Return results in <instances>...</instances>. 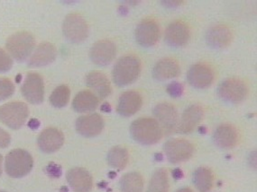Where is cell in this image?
Wrapping results in <instances>:
<instances>
[{
	"label": "cell",
	"mask_w": 257,
	"mask_h": 192,
	"mask_svg": "<svg viewBox=\"0 0 257 192\" xmlns=\"http://www.w3.org/2000/svg\"><path fill=\"white\" fill-rule=\"evenodd\" d=\"M215 74L210 66L204 63H198L191 66L187 73L188 82L193 88L204 89L212 84Z\"/></svg>",
	"instance_id": "8fae6325"
},
{
	"label": "cell",
	"mask_w": 257,
	"mask_h": 192,
	"mask_svg": "<svg viewBox=\"0 0 257 192\" xmlns=\"http://www.w3.org/2000/svg\"><path fill=\"white\" fill-rule=\"evenodd\" d=\"M47 174L53 178H59L62 174V168L61 166H58L55 162H50L48 166L46 167Z\"/></svg>",
	"instance_id": "836d02e7"
},
{
	"label": "cell",
	"mask_w": 257,
	"mask_h": 192,
	"mask_svg": "<svg viewBox=\"0 0 257 192\" xmlns=\"http://www.w3.org/2000/svg\"><path fill=\"white\" fill-rule=\"evenodd\" d=\"M159 36V26L153 19L143 20L136 30V40L140 46L145 48L155 45L158 42Z\"/></svg>",
	"instance_id": "7c38bea8"
},
{
	"label": "cell",
	"mask_w": 257,
	"mask_h": 192,
	"mask_svg": "<svg viewBox=\"0 0 257 192\" xmlns=\"http://www.w3.org/2000/svg\"><path fill=\"white\" fill-rule=\"evenodd\" d=\"M85 82L88 88L96 94L98 99H105L112 92L110 82L106 76L98 71H92L87 74Z\"/></svg>",
	"instance_id": "7402d4cb"
},
{
	"label": "cell",
	"mask_w": 257,
	"mask_h": 192,
	"mask_svg": "<svg viewBox=\"0 0 257 192\" xmlns=\"http://www.w3.org/2000/svg\"></svg>",
	"instance_id": "b9f144b4"
},
{
	"label": "cell",
	"mask_w": 257,
	"mask_h": 192,
	"mask_svg": "<svg viewBox=\"0 0 257 192\" xmlns=\"http://www.w3.org/2000/svg\"><path fill=\"white\" fill-rule=\"evenodd\" d=\"M2 162H3V158L0 154V175L2 174Z\"/></svg>",
	"instance_id": "60d3db41"
},
{
	"label": "cell",
	"mask_w": 257,
	"mask_h": 192,
	"mask_svg": "<svg viewBox=\"0 0 257 192\" xmlns=\"http://www.w3.org/2000/svg\"><path fill=\"white\" fill-rule=\"evenodd\" d=\"M22 94L32 104H39L45 98V83L40 74L28 73L23 84Z\"/></svg>",
	"instance_id": "30bf717a"
},
{
	"label": "cell",
	"mask_w": 257,
	"mask_h": 192,
	"mask_svg": "<svg viewBox=\"0 0 257 192\" xmlns=\"http://www.w3.org/2000/svg\"><path fill=\"white\" fill-rule=\"evenodd\" d=\"M62 31L66 39L73 44L84 42L89 35L88 24L78 13L67 14L62 24Z\"/></svg>",
	"instance_id": "8992f818"
},
{
	"label": "cell",
	"mask_w": 257,
	"mask_h": 192,
	"mask_svg": "<svg viewBox=\"0 0 257 192\" xmlns=\"http://www.w3.org/2000/svg\"><path fill=\"white\" fill-rule=\"evenodd\" d=\"M71 91L65 84H62L55 88L50 96V102L55 108H62L66 106L70 100Z\"/></svg>",
	"instance_id": "f546056e"
},
{
	"label": "cell",
	"mask_w": 257,
	"mask_h": 192,
	"mask_svg": "<svg viewBox=\"0 0 257 192\" xmlns=\"http://www.w3.org/2000/svg\"><path fill=\"white\" fill-rule=\"evenodd\" d=\"M233 34L230 28L224 24H217L208 29L206 34V42L213 48H225L231 44Z\"/></svg>",
	"instance_id": "ac0fdd59"
},
{
	"label": "cell",
	"mask_w": 257,
	"mask_h": 192,
	"mask_svg": "<svg viewBox=\"0 0 257 192\" xmlns=\"http://www.w3.org/2000/svg\"><path fill=\"white\" fill-rule=\"evenodd\" d=\"M190 28L186 22L177 20L171 22L165 31V42L173 47H182L189 42Z\"/></svg>",
	"instance_id": "9a60e30c"
},
{
	"label": "cell",
	"mask_w": 257,
	"mask_h": 192,
	"mask_svg": "<svg viewBox=\"0 0 257 192\" xmlns=\"http://www.w3.org/2000/svg\"><path fill=\"white\" fill-rule=\"evenodd\" d=\"M107 162L115 170H121L127 166L129 154L127 149L120 146H114L107 153Z\"/></svg>",
	"instance_id": "83f0119b"
},
{
	"label": "cell",
	"mask_w": 257,
	"mask_h": 192,
	"mask_svg": "<svg viewBox=\"0 0 257 192\" xmlns=\"http://www.w3.org/2000/svg\"><path fill=\"white\" fill-rule=\"evenodd\" d=\"M37 142L43 152L53 153L62 148L64 142V136L62 131L55 128H48L41 132Z\"/></svg>",
	"instance_id": "ffe728a7"
},
{
	"label": "cell",
	"mask_w": 257,
	"mask_h": 192,
	"mask_svg": "<svg viewBox=\"0 0 257 192\" xmlns=\"http://www.w3.org/2000/svg\"><path fill=\"white\" fill-rule=\"evenodd\" d=\"M166 91L170 96L173 98H178L181 97L183 92V86L181 83L179 82H172L168 84V86L166 88Z\"/></svg>",
	"instance_id": "d6a6232c"
},
{
	"label": "cell",
	"mask_w": 257,
	"mask_h": 192,
	"mask_svg": "<svg viewBox=\"0 0 257 192\" xmlns=\"http://www.w3.org/2000/svg\"><path fill=\"white\" fill-rule=\"evenodd\" d=\"M57 57V50L53 44L43 42L39 44L30 58L28 65L30 66H44L53 63Z\"/></svg>",
	"instance_id": "603a6c76"
},
{
	"label": "cell",
	"mask_w": 257,
	"mask_h": 192,
	"mask_svg": "<svg viewBox=\"0 0 257 192\" xmlns=\"http://www.w3.org/2000/svg\"><path fill=\"white\" fill-rule=\"evenodd\" d=\"M141 72V60L135 55L120 58L112 71L114 83L119 86H126L138 79Z\"/></svg>",
	"instance_id": "6da1fadb"
},
{
	"label": "cell",
	"mask_w": 257,
	"mask_h": 192,
	"mask_svg": "<svg viewBox=\"0 0 257 192\" xmlns=\"http://www.w3.org/2000/svg\"><path fill=\"white\" fill-rule=\"evenodd\" d=\"M130 134L139 144H156L163 136V131L157 122L151 118H139L130 126Z\"/></svg>",
	"instance_id": "7a4b0ae2"
},
{
	"label": "cell",
	"mask_w": 257,
	"mask_h": 192,
	"mask_svg": "<svg viewBox=\"0 0 257 192\" xmlns=\"http://www.w3.org/2000/svg\"><path fill=\"white\" fill-rule=\"evenodd\" d=\"M194 192L191 188H188V187H185V188H179L177 192Z\"/></svg>",
	"instance_id": "ab89813d"
},
{
	"label": "cell",
	"mask_w": 257,
	"mask_h": 192,
	"mask_svg": "<svg viewBox=\"0 0 257 192\" xmlns=\"http://www.w3.org/2000/svg\"><path fill=\"white\" fill-rule=\"evenodd\" d=\"M247 94V86L243 80L235 78L224 80L217 88L219 98L229 104H239L246 98Z\"/></svg>",
	"instance_id": "52a82bcc"
},
{
	"label": "cell",
	"mask_w": 257,
	"mask_h": 192,
	"mask_svg": "<svg viewBox=\"0 0 257 192\" xmlns=\"http://www.w3.org/2000/svg\"><path fill=\"white\" fill-rule=\"evenodd\" d=\"M13 60L9 53L6 52L3 48H0V73L8 72L12 68Z\"/></svg>",
	"instance_id": "1f68e13d"
},
{
	"label": "cell",
	"mask_w": 257,
	"mask_h": 192,
	"mask_svg": "<svg viewBox=\"0 0 257 192\" xmlns=\"http://www.w3.org/2000/svg\"><path fill=\"white\" fill-rule=\"evenodd\" d=\"M34 160L31 154L24 149H14L10 151L5 162L7 174L13 178H22L31 172Z\"/></svg>",
	"instance_id": "3957f363"
},
{
	"label": "cell",
	"mask_w": 257,
	"mask_h": 192,
	"mask_svg": "<svg viewBox=\"0 0 257 192\" xmlns=\"http://www.w3.org/2000/svg\"><path fill=\"white\" fill-rule=\"evenodd\" d=\"M213 141L219 148H232L237 144L238 132L230 124H222L214 132Z\"/></svg>",
	"instance_id": "44dd1931"
},
{
	"label": "cell",
	"mask_w": 257,
	"mask_h": 192,
	"mask_svg": "<svg viewBox=\"0 0 257 192\" xmlns=\"http://www.w3.org/2000/svg\"><path fill=\"white\" fill-rule=\"evenodd\" d=\"M101 110L105 112H110V105L108 104H104L101 106Z\"/></svg>",
	"instance_id": "f35d334b"
},
{
	"label": "cell",
	"mask_w": 257,
	"mask_h": 192,
	"mask_svg": "<svg viewBox=\"0 0 257 192\" xmlns=\"http://www.w3.org/2000/svg\"><path fill=\"white\" fill-rule=\"evenodd\" d=\"M39 125H40L39 122L37 120H35V118H32L31 120L28 123V126L33 128V130L39 127Z\"/></svg>",
	"instance_id": "8d00e7d4"
},
{
	"label": "cell",
	"mask_w": 257,
	"mask_h": 192,
	"mask_svg": "<svg viewBox=\"0 0 257 192\" xmlns=\"http://www.w3.org/2000/svg\"><path fill=\"white\" fill-rule=\"evenodd\" d=\"M163 4H165V6H170V8H175L183 4V1H163Z\"/></svg>",
	"instance_id": "d590c367"
},
{
	"label": "cell",
	"mask_w": 257,
	"mask_h": 192,
	"mask_svg": "<svg viewBox=\"0 0 257 192\" xmlns=\"http://www.w3.org/2000/svg\"><path fill=\"white\" fill-rule=\"evenodd\" d=\"M67 180L74 192H89L93 187L91 175L85 168L75 167L67 174Z\"/></svg>",
	"instance_id": "2e32d148"
},
{
	"label": "cell",
	"mask_w": 257,
	"mask_h": 192,
	"mask_svg": "<svg viewBox=\"0 0 257 192\" xmlns=\"http://www.w3.org/2000/svg\"><path fill=\"white\" fill-rule=\"evenodd\" d=\"M104 128L103 118L98 114L83 115L77 118V132L85 138H93L99 135Z\"/></svg>",
	"instance_id": "5bb4252c"
},
{
	"label": "cell",
	"mask_w": 257,
	"mask_h": 192,
	"mask_svg": "<svg viewBox=\"0 0 257 192\" xmlns=\"http://www.w3.org/2000/svg\"><path fill=\"white\" fill-rule=\"evenodd\" d=\"M11 142L10 135L7 131L0 128V148H6L9 146Z\"/></svg>",
	"instance_id": "e575fe53"
},
{
	"label": "cell",
	"mask_w": 257,
	"mask_h": 192,
	"mask_svg": "<svg viewBox=\"0 0 257 192\" xmlns=\"http://www.w3.org/2000/svg\"><path fill=\"white\" fill-rule=\"evenodd\" d=\"M180 71L181 68L176 60L173 58H164L155 64L153 70V76L156 80L165 81L178 76Z\"/></svg>",
	"instance_id": "cb8c5ba5"
},
{
	"label": "cell",
	"mask_w": 257,
	"mask_h": 192,
	"mask_svg": "<svg viewBox=\"0 0 257 192\" xmlns=\"http://www.w3.org/2000/svg\"><path fill=\"white\" fill-rule=\"evenodd\" d=\"M169 188L168 174L166 170L161 168L152 175L147 192H168Z\"/></svg>",
	"instance_id": "f1b7e54d"
},
{
	"label": "cell",
	"mask_w": 257,
	"mask_h": 192,
	"mask_svg": "<svg viewBox=\"0 0 257 192\" xmlns=\"http://www.w3.org/2000/svg\"><path fill=\"white\" fill-rule=\"evenodd\" d=\"M99 100L98 98L94 94V92L89 90L80 91L74 97L72 102V108L79 114L91 112L98 108Z\"/></svg>",
	"instance_id": "d4e9b609"
},
{
	"label": "cell",
	"mask_w": 257,
	"mask_h": 192,
	"mask_svg": "<svg viewBox=\"0 0 257 192\" xmlns=\"http://www.w3.org/2000/svg\"><path fill=\"white\" fill-rule=\"evenodd\" d=\"M144 179L137 172H127L120 179V190L122 192H144Z\"/></svg>",
	"instance_id": "4316f807"
},
{
	"label": "cell",
	"mask_w": 257,
	"mask_h": 192,
	"mask_svg": "<svg viewBox=\"0 0 257 192\" xmlns=\"http://www.w3.org/2000/svg\"><path fill=\"white\" fill-rule=\"evenodd\" d=\"M29 115L27 105L22 102H11L0 107V120L12 130L24 126Z\"/></svg>",
	"instance_id": "5b68a950"
},
{
	"label": "cell",
	"mask_w": 257,
	"mask_h": 192,
	"mask_svg": "<svg viewBox=\"0 0 257 192\" xmlns=\"http://www.w3.org/2000/svg\"><path fill=\"white\" fill-rule=\"evenodd\" d=\"M15 86L9 78H0V100H4L13 96Z\"/></svg>",
	"instance_id": "4dcf8cb0"
},
{
	"label": "cell",
	"mask_w": 257,
	"mask_h": 192,
	"mask_svg": "<svg viewBox=\"0 0 257 192\" xmlns=\"http://www.w3.org/2000/svg\"><path fill=\"white\" fill-rule=\"evenodd\" d=\"M203 118V109L200 105L192 104L187 107L182 114L177 131L181 134H188L195 130Z\"/></svg>",
	"instance_id": "d6986e66"
},
{
	"label": "cell",
	"mask_w": 257,
	"mask_h": 192,
	"mask_svg": "<svg viewBox=\"0 0 257 192\" xmlns=\"http://www.w3.org/2000/svg\"><path fill=\"white\" fill-rule=\"evenodd\" d=\"M192 180L196 188L200 192L211 190L214 184L212 172L206 167H200L193 172Z\"/></svg>",
	"instance_id": "484cf974"
},
{
	"label": "cell",
	"mask_w": 257,
	"mask_h": 192,
	"mask_svg": "<svg viewBox=\"0 0 257 192\" xmlns=\"http://www.w3.org/2000/svg\"><path fill=\"white\" fill-rule=\"evenodd\" d=\"M173 176L176 180L182 179L183 174H182V170L180 169H175L173 172Z\"/></svg>",
	"instance_id": "74e56055"
},
{
	"label": "cell",
	"mask_w": 257,
	"mask_h": 192,
	"mask_svg": "<svg viewBox=\"0 0 257 192\" xmlns=\"http://www.w3.org/2000/svg\"><path fill=\"white\" fill-rule=\"evenodd\" d=\"M164 152L171 164H176L187 161L194 153V146L183 138H173L164 144Z\"/></svg>",
	"instance_id": "9c48e42d"
},
{
	"label": "cell",
	"mask_w": 257,
	"mask_h": 192,
	"mask_svg": "<svg viewBox=\"0 0 257 192\" xmlns=\"http://www.w3.org/2000/svg\"><path fill=\"white\" fill-rule=\"evenodd\" d=\"M36 46V40L28 32H18L9 37L6 48L9 54L18 62H24L31 56Z\"/></svg>",
	"instance_id": "277c9868"
},
{
	"label": "cell",
	"mask_w": 257,
	"mask_h": 192,
	"mask_svg": "<svg viewBox=\"0 0 257 192\" xmlns=\"http://www.w3.org/2000/svg\"><path fill=\"white\" fill-rule=\"evenodd\" d=\"M154 115L164 135L170 136L177 128L179 115L173 104L162 102L156 105L154 109Z\"/></svg>",
	"instance_id": "ba28073f"
},
{
	"label": "cell",
	"mask_w": 257,
	"mask_h": 192,
	"mask_svg": "<svg viewBox=\"0 0 257 192\" xmlns=\"http://www.w3.org/2000/svg\"><path fill=\"white\" fill-rule=\"evenodd\" d=\"M143 98L141 94L135 90H129L120 96L116 110L123 117H130L141 109Z\"/></svg>",
	"instance_id": "e0dca14e"
},
{
	"label": "cell",
	"mask_w": 257,
	"mask_h": 192,
	"mask_svg": "<svg viewBox=\"0 0 257 192\" xmlns=\"http://www.w3.org/2000/svg\"><path fill=\"white\" fill-rule=\"evenodd\" d=\"M116 55V48L114 42L108 40H98L92 45L89 57L94 64L106 66L114 60Z\"/></svg>",
	"instance_id": "4fadbf2b"
}]
</instances>
